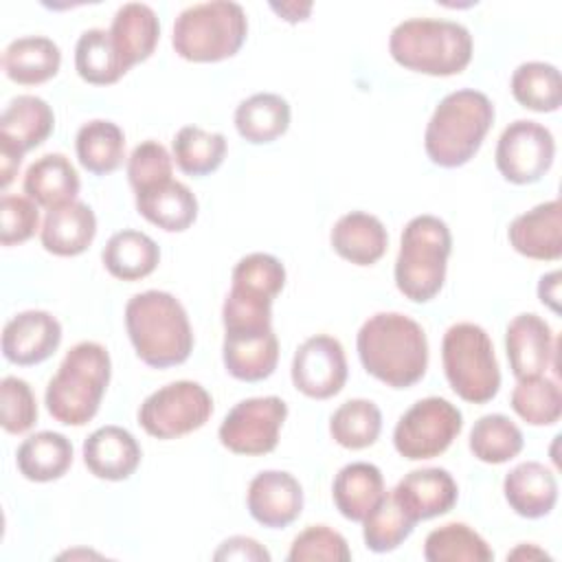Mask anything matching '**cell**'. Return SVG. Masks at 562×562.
Returning <instances> with one entry per match:
<instances>
[{
  "label": "cell",
  "mask_w": 562,
  "mask_h": 562,
  "mask_svg": "<svg viewBox=\"0 0 562 562\" xmlns=\"http://www.w3.org/2000/svg\"><path fill=\"white\" fill-rule=\"evenodd\" d=\"M356 349L364 371L391 389L417 384L428 369L426 331L400 312L369 316L358 329Z\"/></svg>",
  "instance_id": "6da1fadb"
},
{
  "label": "cell",
  "mask_w": 562,
  "mask_h": 562,
  "mask_svg": "<svg viewBox=\"0 0 562 562\" xmlns=\"http://www.w3.org/2000/svg\"><path fill=\"white\" fill-rule=\"evenodd\" d=\"M125 329L136 356L154 369L182 364L193 351V329L182 303L162 290L134 294L125 305Z\"/></svg>",
  "instance_id": "7a4b0ae2"
},
{
  "label": "cell",
  "mask_w": 562,
  "mask_h": 562,
  "mask_svg": "<svg viewBox=\"0 0 562 562\" xmlns=\"http://www.w3.org/2000/svg\"><path fill=\"white\" fill-rule=\"evenodd\" d=\"M492 123L494 105L487 94L472 88L446 94L424 134V149L430 162L443 169L463 167L481 149Z\"/></svg>",
  "instance_id": "3957f363"
},
{
  "label": "cell",
  "mask_w": 562,
  "mask_h": 562,
  "mask_svg": "<svg viewBox=\"0 0 562 562\" xmlns=\"http://www.w3.org/2000/svg\"><path fill=\"white\" fill-rule=\"evenodd\" d=\"M110 373L112 362L103 345L83 340L70 347L44 393L50 417L66 426L88 424L101 406Z\"/></svg>",
  "instance_id": "277c9868"
},
{
  "label": "cell",
  "mask_w": 562,
  "mask_h": 562,
  "mask_svg": "<svg viewBox=\"0 0 562 562\" xmlns=\"http://www.w3.org/2000/svg\"><path fill=\"white\" fill-rule=\"evenodd\" d=\"M472 48L470 31L452 20L411 18L389 37V53L402 68L430 77L463 72L472 61Z\"/></svg>",
  "instance_id": "5b68a950"
},
{
  "label": "cell",
  "mask_w": 562,
  "mask_h": 562,
  "mask_svg": "<svg viewBox=\"0 0 562 562\" xmlns=\"http://www.w3.org/2000/svg\"><path fill=\"white\" fill-rule=\"evenodd\" d=\"M452 235L443 220L435 215L413 217L400 239L395 259V285L413 303L432 301L446 281Z\"/></svg>",
  "instance_id": "8992f818"
},
{
  "label": "cell",
  "mask_w": 562,
  "mask_h": 562,
  "mask_svg": "<svg viewBox=\"0 0 562 562\" xmlns=\"http://www.w3.org/2000/svg\"><path fill=\"white\" fill-rule=\"evenodd\" d=\"M248 35L246 11L237 2L191 4L173 22V50L195 64H213L239 53Z\"/></svg>",
  "instance_id": "52a82bcc"
},
{
  "label": "cell",
  "mask_w": 562,
  "mask_h": 562,
  "mask_svg": "<svg viewBox=\"0 0 562 562\" xmlns=\"http://www.w3.org/2000/svg\"><path fill=\"white\" fill-rule=\"evenodd\" d=\"M231 281L222 305L224 331L270 329L272 301L285 285L283 263L274 255L250 252L235 263Z\"/></svg>",
  "instance_id": "ba28073f"
},
{
  "label": "cell",
  "mask_w": 562,
  "mask_h": 562,
  "mask_svg": "<svg viewBox=\"0 0 562 562\" xmlns=\"http://www.w3.org/2000/svg\"><path fill=\"white\" fill-rule=\"evenodd\" d=\"M441 364L450 389L470 404H485L501 389V369L487 331L476 323H454L441 340Z\"/></svg>",
  "instance_id": "9c48e42d"
},
{
  "label": "cell",
  "mask_w": 562,
  "mask_h": 562,
  "mask_svg": "<svg viewBox=\"0 0 562 562\" xmlns=\"http://www.w3.org/2000/svg\"><path fill=\"white\" fill-rule=\"evenodd\" d=\"M213 415V397L191 380H178L147 395L138 408V424L156 439H178L202 428Z\"/></svg>",
  "instance_id": "30bf717a"
},
{
  "label": "cell",
  "mask_w": 562,
  "mask_h": 562,
  "mask_svg": "<svg viewBox=\"0 0 562 562\" xmlns=\"http://www.w3.org/2000/svg\"><path fill=\"white\" fill-rule=\"evenodd\" d=\"M461 428L463 415L452 402L443 397H424L397 419L393 446L404 459H432L450 448Z\"/></svg>",
  "instance_id": "8fae6325"
},
{
  "label": "cell",
  "mask_w": 562,
  "mask_h": 562,
  "mask_svg": "<svg viewBox=\"0 0 562 562\" xmlns=\"http://www.w3.org/2000/svg\"><path fill=\"white\" fill-rule=\"evenodd\" d=\"M288 404L277 395L241 400L222 419L217 430L220 443L235 454H268L279 443Z\"/></svg>",
  "instance_id": "7c38bea8"
},
{
  "label": "cell",
  "mask_w": 562,
  "mask_h": 562,
  "mask_svg": "<svg viewBox=\"0 0 562 562\" xmlns=\"http://www.w3.org/2000/svg\"><path fill=\"white\" fill-rule=\"evenodd\" d=\"M555 140L549 127L518 119L498 136L494 162L501 176L512 184H533L553 165Z\"/></svg>",
  "instance_id": "4fadbf2b"
},
{
  "label": "cell",
  "mask_w": 562,
  "mask_h": 562,
  "mask_svg": "<svg viewBox=\"0 0 562 562\" xmlns=\"http://www.w3.org/2000/svg\"><path fill=\"white\" fill-rule=\"evenodd\" d=\"M292 384L305 397L329 400L347 382V358L338 338L327 334L310 336L292 358Z\"/></svg>",
  "instance_id": "5bb4252c"
},
{
  "label": "cell",
  "mask_w": 562,
  "mask_h": 562,
  "mask_svg": "<svg viewBox=\"0 0 562 562\" xmlns=\"http://www.w3.org/2000/svg\"><path fill=\"white\" fill-rule=\"evenodd\" d=\"M505 351L516 380L544 375L555 356V338L549 323L533 312L514 316L505 329Z\"/></svg>",
  "instance_id": "9a60e30c"
},
{
  "label": "cell",
  "mask_w": 562,
  "mask_h": 562,
  "mask_svg": "<svg viewBox=\"0 0 562 562\" xmlns=\"http://www.w3.org/2000/svg\"><path fill=\"white\" fill-rule=\"evenodd\" d=\"M61 342L59 321L44 310H26L7 321L2 331V353L18 367L48 360Z\"/></svg>",
  "instance_id": "2e32d148"
},
{
  "label": "cell",
  "mask_w": 562,
  "mask_h": 562,
  "mask_svg": "<svg viewBox=\"0 0 562 562\" xmlns=\"http://www.w3.org/2000/svg\"><path fill=\"white\" fill-rule=\"evenodd\" d=\"M246 505L259 525L283 529L303 512V487L290 472L263 470L250 481Z\"/></svg>",
  "instance_id": "e0dca14e"
},
{
  "label": "cell",
  "mask_w": 562,
  "mask_h": 562,
  "mask_svg": "<svg viewBox=\"0 0 562 562\" xmlns=\"http://www.w3.org/2000/svg\"><path fill=\"white\" fill-rule=\"evenodd\" d=\"M397 507L417 525L448 514L459 496L457 481L443 468H419L408 472L391 492Z\"/></svg>",
  "instance_id": "ac0fdd59"
},
{
  "label": "cell",
  "mask_w": 562,
  "mask_h": 562,
  "mask_svg": "<svg viewBox=\"0 0 562 562\" xmlns=\"http://www.w3.org/2000/svg\"><path fill=\"white\" fill-rule=\"evenodd\" d=\"M512 248L536 261H558L562 257V204L549 200L514 217L507 228Z\"/></svg>",
  "instance_id": "d6986e66"
},
{
  "label": "cell",
  "mask_w": 562,
  "mask_h": 562,
  "mask_svg": "<svg viewBox=\"0 0 562 562\" xmlns=\"http://www.w3.org/2000/svg\"><path fill=\"white\" fill-rule=\"evenodd\" d=\"M83 463L97 479L125 481L140 463V446L134 435L121 426H101L83 441Z\"/></svg>",
  "instance_id": "ffe728a7"
},
{
  "label": "cell",
  "mask_w": 562,
  "mask_h": 562,
  "mask_svg": "<svg viewBox=\"0 0 562 562\" xmlns=\"http://www.w3.org/2000/svg\"><path fill=\"white\" fill-rule=\"evenodd\" d=\"M222 360L235 380L261 382L270 378L279 362V340L274 329L226 331Z\"/></svg>",
  "instance_id": "44dd1931"
},
{
  "label": "cell",
  "mask_w": 562,
  "mask_h": 562,
  "mask_svg": "<svg viewBox=\"0 0 562 562\" xmlns=\"http://www.w3.org/2000/svg\"><path fill=\"white\" fill-rule=\"evenodd\" d=\"M503 494L518 516L542 518L558 503V481L547 465L525 461L505 474Z\"/></svg>",
  "instance_id": "7402d4cb"
},
{
  "label": "cell",
  "mask_w": 562,
  "mask_h": 562,
  "mask_svg": "<svg viewBox=\"0 0 562 562\" xmlns=\"http://www.w3.org/2000/svg\"><path fill=\"white\" fill-rule=\"evenodd\" d=\"M329 241L334 252L345 261L356 266H373L389 248V233L375 215L351 211L334 224Z\"/></svg>",
  "instance_id": "603a6c76"
},
{
  "label": "cell",
  "mask_w": 562,
  "mask_h": 562,
  "mask_svg": "<svg viewBox=\"0 0 562 562\" xmlns=\"http://www.w3.org/2000/svg\"><path fill=\"white\" fill-rule=\"evenodd\" d=\"M55 127L50 105L35 94H20L9 101L0 116V143L11 145L20 154L40 147Z\"/></svg>",
  "instance_id": "cb8c5ba5"
},
{
  "label": "cell",
  "mask_w": 562,
  "mask_h": 562,
  "mask_svg": "<svg viewBox=\"0 0 562 562\" xmlns=\"http://www.w3.org/2000/svg\"><path fill=\"white\" fill-rule=\"evenodd\" d=\"M94 235L97 217L94 211L83 202H72L48 211L40 228V241L44 250L57 257H77L86 252Z\"/></svg>",
  "instance_id": "d4e9b609"
},
{
  "label": "cell",
  "mask_w": 562,
  "mask_h": 562,
  "mask_svg": "<svg viewBox=\"0 0 562 562\" xmlns=\"http://www.w3.org/2000/svg\"><path fill=\"white\" fill-rule=\"evenodd\" d=\"M24 193L48 211L77 202L79 173L64 154H46L37 158L24 173Z\"/></svg>",
  "instance_id": "484cf974"
},
{
  "label": "cell",
  "mask_w": 562,
  "mask_h": 562,
  "mask_svg": "<svg viewBox=\"0 0 562 562\" xmlns=\"http://www.w3.org/2000/svg\"><path fill=\"white\" fill-rule=\"evenodd\" d=\"M384 476L380 468L367 461H356L340 468L331 485L336 509L353 522H362L367 514L384 498Z\"/></svg>",
  "instance_id": "4316f807"
},
{
  "label": "cell",
  "mask_w": 562,
  "mask_h": 562,
  "mask_svg": "<svg viewBox=\"0 0 562 562\" xmlns=\"http://www.w3.org/2000/svg\"><path fill=\"white\" fill-rule=\"evenodd\" d=\"M110 37L130 68L149 59L160 37L156 11L143 2H127L119 7L112 18Z\"/></svg>",
  "instance_id": "83f0119b"
},
{
  "label": "cell",
  "mask_w": 562,
  "mask_h": 562,
  "mask_svg": "<svg viewBox=\"0 0 562 562\" xmlns=\"http://www.w3.org/2000/svg\"><path fill=\"white\" fill-rule=\"evenodd\" d=\"M61 66L59 46L44 35L13 40L2 53L4 75L20 86H37L53 79Z\"/></svg>",
  "instance_id": "f1b7e54d"
},
{
  "label": "cell",
  "mask_w": 562,
  "mask_h": 562,
  "mask_svg": "<svg viewBox=\"0 0 562 562\" xmlns=\"http://www.w3.org/2000/svg\"><path fill=\"white\" fill-rule=\"evenodd\" d=\"M136 211L167 233H182L198 217V200L187 184L167 180L136 193Z\"/></svg>",
  "instance_id": "f546056e"
},
{
  "label": "cell",
  "mask_w": 562,
  "mask_h": 562,
  "mask_svg": "<svg viewBox=\"0 0 562 562\" xmlns=\"http://www.w3.org/2000/svg\"><path fill=\"white\" fill-rule=\"evenodd\" d=\"M15 463L20 474L29 481H57L72 465V443L61 432L40 430L20 443Z\"/></svg>",
  "instance_id": "4dcf8cb0"
},
{
  "label": "cell",
  "mask_w": 562,
  "mask_h": 562,
  "mask_svg": "<svg viewBox=\"0 0 562 562\" xmlns=\"http://www.w3.org/2000/svg\"><path fill=\"white\" fill-rule=\"evenodd\" d=\"M101 259L114 279L138 281L156 270L160 261V248L149 235L125 228L108 239Z\"/></svg>",
  "instance_id": "1f68e13d"
},
{
  "label": "cell",
  "mask_w": 562,
  "mask_h": 562,
  "mask_svg": "<svg viewBox=\"0 0 562 562\" xmlns=\"http://www.w3.org/2000/svg\"><path fill=\"white\" fill-rule=\"evenodd\" d=\"M235 127L252 145L272 143L290 127V103L281 94L257 92L237 105Z\"/></svg>",
  "instance_id": "d6a6232c"
},
{
  "label": "cell",
  "mask_w": 562,
  "mask_h": 562,
  "mask_svg": "<svg viewBox=\"0 0 562 562\" xmlns=\"http://www.w3.org/2000/svg\"><path fill=\"white\" fill-rule=\"evenodd\" d=\"M75 151L79 165L94 173L105 176L121 167L125 158V134L123 130L105 119L88 121L79 127L75 138Z\"/></svg>",
  "instance_id": "836d02e7"
},
{
  "label": "cell",
  "mask_w": 562,
  "mask_h": 562,
  "mask_svg": "<svg viewBox=\"0 0 562 562\" xmlns=\"http://www.w3.org/2000/svg\"><path fill=\"white\" fill-rule=\"evenodd\" d=\"M75 70L86 83L110 86L116 83L130 66L119 55L110 31L88 29L79 35L75 46Z\"/></svg>",
  "instance_id": "e575fe53"
},
{
  "label": "cell",
  "mask_w": 562,
  "mask_h": 562,
  "mask_svg": "<svg viewBox=\"0 0 562 562\" xmlns=\"http://www.w3.org/2000/svg\"><path fill=\"white\" fill-rule=\"evenodd\" d=\"M173 160L187 176L202 178L213 173L226 156V136L206 132L198 125H184L173 136Z\"/></svg>",
  "instance_id": "d590c367"
},
{
  "label": "cell",
  "mask_w": 562,
  "mask_h": 562,
  "mask_svg": "<svg viewBox=\"0 0 562 562\" xmlns=\"http://www.w3.org/2000/svg\"><path fill=\"white\" fill-rule=\"evenodd\" d=\"M514 99L531 112H555L562 103L560 70L547 61L520 64L509 81Z\"/></svg>",
  "instance_id": "8d00e7d4"
},
{
  "label": "cell",
  "mask_w": 562,
  "mask_h": 562,
  "mask_svg": "<svg viewBox=\"0 0 562 562\" xmlns=\"http://www.w3.org/2000/svg\"><path fill=\"white\" fill-rule=\"evenodd\" d=\"M468 446L479 461L498 465L518 457L525 439L520 428L507 415L490 413L474 422Z\"/></svg>",
  "instance_id": "74e56055"
},
{
  "label": "cell",
  "mask_w": 562,
  "mask_h": 562,
  "mask_svg": "<svg viewBox=\"0 0 562 562\" xmlns=\"http://www.w3.org/2000/svg\"><path fill=\"white\" fill-rule=\"evenodd\" d=\"M382 430V413L371 400H347L329 417L331 439L347 450H362L378 441Z\"/></svg>",
  "instance_id": "f35d334b"
},
{
  "label": "cell",
  "mask_w": 562,
  "mask_h": 562,
  "mask_svg": "<svg viewBox=\"0 0 562 562\" xmlns=\"http://www.w3.org/2000/svg\"><path fill=\"white\" fill-rule=\"evenodd\" d=\"M424 558L428 562H490L494 551L465 522H448L426 536Z\"/></svg>",
  "instance_id": "ab89813d"
},
{
  "label": "cell",
  "mask_w": 562,
  "mask_h": 562,
  "mask_svg": "<svg viewBox=\"0 0 562 562\" xmlns=\"http://www.w3.org/2000/svg\"><path fill=\"white\" fill-rule=\"evenodd\" d=\"M509 404L514 413L531 426H551L562 415V393L555 380L544 375L518 380Z\"/></svg>",
  "instance_id": "60d3db41"
},
{
  "label": "cell",
  "mask_w": 562,
  "mask_h": 562,
  "mask_svg": "<svg viewBox=\"0 0 562 562\" xmlns=\"http://www.w3.org/2000/svg\"><path fill=\"white\" fill-rule=\"evenodd\" d=\"M362 522L364 544L373 553H389L397 549L415 529V522L397 507L391 494H384Z\"/></svg>",
  "instance_id": "b9f144b4"
},
{
  "label": "cell",
  "mask_w": 562,
  "mask_h": 562,
  "mask_svg": "<svg viewBox=\"0 0 562 562\" xmlns=\"http://www.w3.org/2000/svg\"><path fill=\"white\" fill-rule=\"evenodd\" d=\"M171 171L173 158L169 156L167 147L158 140H145L136 145L127 160V180L134 193L171 180Z\"/></svg>",
  "instance_id": "7bdbcfd3"
},
{
  "label": "cell",
  "mask_w": 562,
  "mask_h": 562,
  "mask_svg": "<svg viewBox=\"0 0 562 562\" xmlns=\"http://www.w3.org/2000/svg\"><path fill=\"white\" fill-rule=\"evenodd\" d=\"M0 413L2 428L9 435H22L37 422V402L26 380L7 375L0 382Z\"/></svg>",
  "instance_id": "ee69618b"
},
{
  "label": "cell",
  "mask_w": 562,
  "mask_h": 562,
  "mask_svg": "<svg viewBox=\"0 0 562 562\" xmlns=\"http://www.w3.org/2000/svg\"><path fill=\"white\" fill-rule=\"evenodd\" d=\"M288 560L290 562H307V560L349 562L351 551L342 533L325 525H312L292 540Z\"/></svg>",
  "instance_id": "f6af8a7d"
},
{
  "label": "cell",
  "mask_w": 562,
  "mask_h": 562,
  "mask_svg": "<svg viewBox=\"0 0 562 562\" xmlns=\"http://www.w3.org/2000/svg\"><path fill=\"white\" fill-rule=\"evenodd\" d=\"M40 226L37 204L29 195L4 193L0 200V244L15 246L35 235Z\"/></svg>",
  "instance_id": "bcb514c9"
},
{
  "label": "cell",
  "mask_w": 562,
  "mask_h": 562,
  "mask_svg": "<svg viewBox=\"0 0 562 562\" xmlns=\"http://www.w3.org/2000/svg\"><path fill=\"white\" fill-rule=\"evenodd\" d=\"M215 560H255V562H270V553L248 536H233L220 544L213 553Z\"/></svg>",
  "instance_id": "7dc6e473"
},
{
  "label": "cell",
  "mask_w": 562,
  "mask_h": 562,
  "mask_svg": "<svg viewBox=\"0 0 562 562\" xmlns=\"http://www.w3.org/2000/svg\"><path fill=\"white\" fill-rule=\"evenodd\" d=\"M538 299L555 314H560V270L544 274L538 283Z\"/></svg>",
  "instance_id": "c3c4849f"
},
{
  "label": "cell",
  "mask_w": 562,
  "mask_h": 562,
  "mask_svg": "<svg viewBox=\"0 0 562 562\" xmlns=\"http://www.w3.org/2000/svg\"><path fill=\"white\" fill-rule=\"evenodd\" d=\"M22 156H24V154H20L18 149H13L11 145L0 143V173H2L0 187H2V189H7V187L13 182L18 169H20V165H22Z\"/></svg>",
  "instance_id": "681fc988"
},
{
  "label": "cell",
  "mask_w": 562,
  "mask_h": 562,
  "mask_svg": "<svg viewBox=\"0 0 562 562\" xmlns=\"http://www.w3.org/2000/svg\"><path fill=\"white\" fill-rule=\"evenodd\" d=\"M272 11H277L285 22H303L307 20L310 11H312V4L305 2V4H299V2H283V4H270Z\"/></svg>",
  "instance_id": "f907efd6"
},
{
  "label": "cell",
  "mask_w": 562,
  "mask_h": 562,
  "mask_svg": "<svg viewBox=\"0 0 562 562\" xmlns=\"http://www.w3.org/2000/svg\"><path fill=\"white\" fill-rule=\"evenodd\" d=\"M522 558H527V560H531V558L551 560L549 553H544L542 549H538V547H533V544H518L512 553H507V560H522Z\"/></svg>",
  "instance_id": "816d5d0a"
}]
</instances>
